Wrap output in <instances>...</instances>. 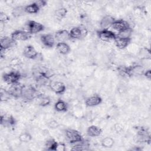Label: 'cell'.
<instances>
[{"label":"cell","instance_id":"cell-1","mask_svg":"<svg viewBox=\"0 0 151 151\" xmlns=\"http://www.w3.org/2000/svg\"><path fill=\"white\" fill-rule=\"evenodd\" d=\"M41 95L37 90L32 86L23 85L21 87V97L25 100L30 101L35 98L39 97Z\"/></svg>","mask_w":151,"mask_h":151},{"label":"cell","instance_id":"cell-2","mask_svg":"<svg viewBox=\"0 0 151 151\" xmlns=\"http://www.w3.org/2000/svg\"><path fill=\"white\" fill-rule=\"evenodd\" d=\"M69 34L71 39H81L85 38L87 36L88 31L86 27L83 26H78L73 27L69 31Z\"/></svg>","mask_w":151,"mask_h":151},{"label":"cell","instance_id":"cell-3","mask_svg":"<svg viewBox=\"0 0 151 151\" xmlns=\"http://www.w3.org/2000/svg\"><path fill=\"white\" fill-rule=\"evenodd\" d=\"M65 137L70 144H74L83 140L82 136L77 130L74 129H67L65 132Z\"/></svg>","mask_w":151,"mask_h":151},{"label":"cell","instance_id":"cell-4","mask_svg":"<svg viewBox=\"0 0 151 151\" xmlns=\"http://www.w3.org/2000/svg\"><path fill=\"white\" fill-rule=\"evenodd\" d=\"M21 75L17 71H11L3 74L2 78L4 81L9 85L17 84L19 80L21 78Z\"/></svg>","mask_w":151,"mask_h":151},{"label":"cell","instance_id":"cell-5","mask_svg":"<svg viewBox=\"0 0 151 151\" xmlns=\"http://www.w3.org/2000/svg\"><path fill=\"white\" fill-rule=\"evenodd\" d=\"M97 34L100 40L105 42L114 41L116 38V34L108 29H101L97 31Z\"/></svg>","mask_w":151,"mask_h":151},{"label":"cell","instance_id":"cell-6","mask_svg":"<svg viewBox=\"0 0 151 151\" xmlns=\"http://www.w3.org/2000/svg\"><path fill=\"white\" fill-rule=\"evenodd\" d=\"M28 31L31 34H35L42 31L44 29V27L42 24L38 22L35 21L29 20L27 23Z\"/></svg>","mask_w":151,"mask_h":151},{"label":"cell","instance_id":"cell-7","mask_svg":"<svg viewBox=\"0 0 151 151\" xmlns=\"http://www.w3.org/2000/svg\"><path fill=\"white\" fill-rule=\"evenodd\" d=\"M31 34L28 31L24 30H15L11 35V38L15 41H26L30 38Z\"/></svg>","mask_w":151,"mask_h":151},{"label":"cell","instance_id":"cell-8","mask_svg":"<svg viewBox=\"0 0 151 151\" xmlns=\"http://www.w3.org/2000/svg\"><path fill=\"white\" fill-rule=\"evenodd\" d=\"M49 87L52 91L58 94H63L66 90L65 85L63 82L58 81H51Z\"/></svg>","mask_w":151,"mask_h":151},{"label":"cell","instance_id":"cell-9","mask_svg":"<svg viewBox=\"0 0 151 151\" xmlns=\"http://www.w3.org/2000/svg\"><path fill=\"white\" fill-rule=\"evenodd\" d=\"M41 41L43 45L48 48H52L54 46L55 39L54 35L51 34H44L40 37Z\"/></svg>","mask_w":151,"mask_h":151},{"label":"cell","instance_id":"cell-10","mask_svg":"<svg viewBox=\"0 0 151 151\" xmlns=\"http://www.w3.org/2000/svg\"><path fill=\"white\" fill-rule=\"evenodd\" d=\"M111 27L118 32H120L131 28L129 22L123 19H115Z\"/></svg>","mask_w":151,"mask_h":151},{"label":"cell","instance_id":"cell-11","mask_svg":"<svg viewBox=\"0 0 151 151\" xmlns=\"http://www.w3.org/2000/svg\"><path fill=\"white\" fill-rule=\"evenodd\" d=\"M23 55L27 58L34 60L38 57V52L32 45H28L24 49Z\"/></svg>","mask_w":151,"mask_h":151},{"label":"cell","instance_id":"cell-12","mask_svg":"<svg viewBox=\"0 0 151 151\" xmlns=\"http://www.w3.org/2000/svg\"><path fill=\"white\" fill-rule=\"evenodd\" d=\"M0 122L1 125L4 127H12L15 125L16 121L12 115L9 114H4L1 115Z\"/></svg>","mask_w":151,"mask_h":151},{"label":"cell","instance_id":"cell-13","mask_svg":"<svg viewBox=\"0 0 151 151\" xmlns=\"http://www.w3.org/2000/svg\"><path fill=\"white\" fill-rule=\"evenodd\" d=\"M55 41L58 42H66L67 41L69 40L70 38L69 32L66 29H60L57 31L54 35Z\"/></svg>","mask_w":151,"mask_h":151},{"label":"cell","instance_id":"cell-14","mask_svg":"<svg viewBox=\"0 0 151 151\" xmlns=\"http://www.w3.org/2000/svg\"><path fill=\"white\" fill-rule=\"evenodd\" d=\"M102 102V99L99 95H94L87 98L85 104L88 107H94L99 105Z\"/></svg>","mask_w":151,"mask_h":151},{"label":"cell","instance_id":"cell-15","mask_svg":"<svg viewBox=\"0 0 151 151\" xmlns=\"http://www.w3.org/2000/svg\"><path fill=\"white\" fill-rule=\"evenodd\" d=\"M131 41V38H120L116 36V38L114 40L115 45L120 50L124 49L125 48L127 47V46L130 44Z\"/></svg>","mask_w":151,"mask_h":151},{"label":"cell","instance_id":"cell-16","mask_svg":"<svg viewBox=\"0 0 151 151\" xmlns=\"http://www.w3.org/2000/svg\"><path fill=\"white\" fill-rule=\"evenodd\" d=\"M15 42V41H14L11 38V37H4L1 39V41H0L1 50H6L9 48L12 47Z\"/></svg>","mask_w":151,"mask_h":151},{"label":"cell","instance_id":"cell-17","mask_svg":"<svg viewBox=\"0 0 151 151\" xmlns=\"http://www.w3.org/2000/svg\"><path fill=\"white\" fill-rule=\"evenodd\" d=\"M115 19L111 15H106L101 19L100 25L102 29H108L111 27Z\"/></svg>","mask_w":151,"mask_h":151},{"label":"cell","instance_id":"cell-18","mask_svg":"<svg viewBox=\"0 0 151 151\" xmlns=\"http://www.w3.org/2000/svg\"><path fill=\"white\" fill-rule=\"evenodd\" d=\"M56 48L57 51L63 55H67L68 54L71 50L70 47L69 45L64 42H58L56 45Z\"/></svg>","mask_w":151,"mask_h":151},{"label":"cell","instance_id":"cell-19","mask_svg":"<svg viewBox=\"0 0 151 151\" xmlns=\"http://www.w3.org/2000/svg\"><path fill=\"white\" fill-rule=\"evenodd\" d=\"M102 129L95 125L89 126L87 130V134L90 137H97L100 135Z\"/></svg>","mask_w":151,"mask_h":151},{"label":"cell","instance_id":"cell-20","mask_svg":"<svg viewBox=\"0 0 151 151\" xmlns=\"http://www.w3.org/2000/svg\"><path fill=\"white\" fill-rule=\"evenodd\" d=\"M54 109L58 112H65L68 110V104L64 100H58L54 104Z\"/></svg>","mask_w":151,"mask_h":151},{"label":"cell","instance_id":"cell-21","mask_svg":"<svg viewBox=\"0 0 151 151\" xmlns=\"http://www.w3.org/2000/svg\"><path fill=\"white\" fill-rule=\"evenodd\" d=\"M40 8L39 6L35 3V2H34L31 4H29L25 6V13L28 14H37L39 12Z\"/></svg>","mask_w":151,"mask_h":151},{"label":"cell","instance_id":"cell-22","mask_svg":"<svg viewBox=\"0 0 151 151\" xmlns=\"http://www.w3.org/2000/svg\"><path fill=\"white\" fill-rule=\"evenodd\" d=\"M114 141L113 139L110 137H106L102 139L101 142V146L106 148H110L114 145Z\"/></svg>","mask_w":151,"mask_h":151},{"label":"cell","instance_id":"cell-23","mask_svg":"<svg viewBox=\"0 0 151 151\" xmlns=\"http://www.w3.org/2000/svg\"><path fill=\"white\" fill-rule=\"evenodd\" d=\"M58 143L52 139L48 140L45 144V147L48 150H56V147Z\"/></svg>","mask_w":151,"mask_h":151},{"label":"cell","instance_id":"cell-24","mask_svg":"<svg viewBox=\"0 0 151 151\" xmlns=\"http://www.w3.org/2000/svg\"><path fill=\"white\" fill-rule=\"evenodd\" d=\"M67 14V9L64 7H60L55 11L54 15L58 19H62Z\"/></svg>","mask_w":151,"mask_h":151},{"label":"cell","instance_id":"cell-25","mask_svg":"<svg viewBox=\"0 0 151 151\" xmlns=\"http://www.w3.org/2000/svg\"><path fill=\"white\" fill-rule=\"evenodd\" d=\"M24 13H25V6H19L14 8L12 11V14L15 17H18L22 16L24 15Z\"/></svg>","mask_w":151,"mask_h":151},{"label":"cell","instance_id":"cell-26","mask_svg":"<svg viewBox=\"0 0 151 151\" xmlns=\"http://www.w3.org/2000/svg\"><path fill=\"white\" fill-rule=\"evenodd\" d=\"M18 139L21 142L27 143L32 140V136L28 132H24L19 134L18 136Z\"/></svg>","mask_w":151,"mask_h":151},{"label":"cell","instance_id":"cell-27","mask_svg":"<svg viewBox=\"0 0 151 151\" xmlns=\"http://www.w3.org/2000/svg\"><path fill=\"white\" fill-rule=\"evenodd\" d=\"M132 31H133L132 28H130L125 29L124 31L119 32V33L117 34H116V36L118 37H120V38H130Z\"/></svg>","mask_w":151,"mask_h":151},{"label":"cell","instance_id":"cell-28","mask_svg":"<svg viewBox=\"0 0 151 151\" xmlns=\"http://www.w3.org/2000/svg\"><path fill=\"white\" fill-rule=\"evenodd\" d=\"M40 100L39 102V105L41 107H45L49 105L51 103V99L49 97H45V96H40Z\"/></svg>","mask_w":151,"mask_h":151},{"label":"cell","instance_id":"cell-29","mask_svg":"<svg viewBox=\"0 0 151 151\" xmlns=\"http://www.w3.org/2000/svg\"><path fill=\"white\" fill-rule=\"evenodd\" d=\"M140 57L142 58H145V59H148L150 58V50L149 49L147 48H142L140 51Z\"/></svg>","mask_w":151,"mask_h":151},{"label":"cell","instance_id":"cell-30","mask_svg":"<svg viewBox=\"0 0 151 151\" xmlns=\"http://www.w3.org/2000/svg\"><path fill=\"white\" fill-rule=\"evenodd\" d=\"M11 96L8 91L5 90V89L1 88V100L5 101L8 99V97Z\"/></svg>","mask_w":151,"mask_h":151},{"label":"cell","instance_id":"cell-31","mask_svg":"<svg viewBox=\"0 0 151 151\" xmlns=\"http://www.w3.org/2000/svg\"><path fill=\"white\" fill-rule=\"evenodd\" d=\"M9 20V18L5 13L3 12H0V22L1 23L6 22Z\"/></svg>","mask_w":151,"mask_h":151},{"label":"cell","instance_id":"cell-32","mask_svg":"<svg viewBox=\"0 0 151 151\" xmlns=\"http://www.w3.org/2000/svg\"><path fill=\"white\" fill-rule=\"evenodd\" d=\"M66 147L63 143H58L55 151H65Z\"/></svg>","mask_w":151,"mask_h":151},{"label":"cell","instance_id":"cell-33","mask_svg":"<svg viewBox=\"0 0 151 151\" xmlns=\"http://www.w3.org/2000/svg\"><path fill=\"white\" fill-rule=\"evenodd\" d=\"M48 126L49 127L54 129V128L57 127L58 126V123L56 121H55L54 120H52L50 121L48 123Z\"/></svg>","mask_w":151,"mask_h":151},{"label":"cell","instance_id":"cell-34","mask_svg":"<svg viewBox=\"0 0 151 151\" xmlns=\"http://www.w3.org/2000/svg\"><path fill=\"white\" fill-rule=\"evenodd\" d=\"M35 3L39 6V7L41 8V7L44 6L47 4V2L43 0H40V1H35Z\"/></svg>","mask_w":151,"mask_h":151},{"label":"cell","instance_id":"cell-35","mask_svg":"<svg viewBox=\"0 0 151 151\" xmlns=\"http://www.w3.org/2000/svg\"><path fill=\"white\" fill-rule=\"evenodd\" d=\"M143 74H144L145 77H146V78H147L148 80L151 79V71H150V69L145 71Z\"/></svg>","mask_w":151,"mask_h":151}]
</instances>
